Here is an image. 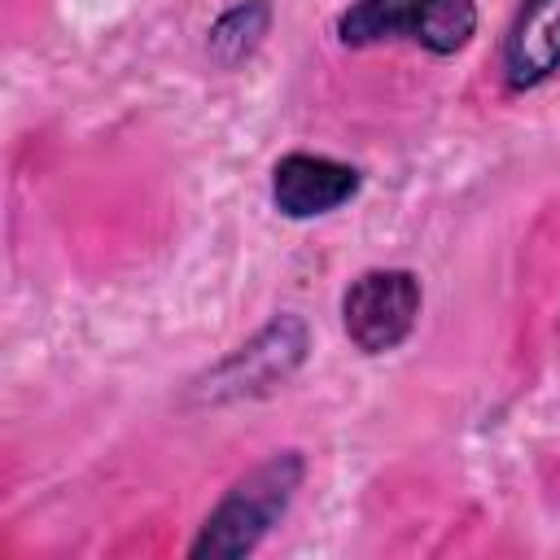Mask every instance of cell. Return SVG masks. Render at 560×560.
<instances>
[{"instance_id":"cell-1","label":"cell","mask_w":560,"mask_h":560,"mask_svg":"<svg viewBox=\"0 0 560 560\" xmlns=\"http://www.w3.org/2000/svg\"><path fill=\"white\" fill-rule=\"evenodd\" d=\"M302 481H306V455L302 451L284 446V451L267 455L245 477H236L228 486V494L210 508V516L201 521L197 538L188 542V556L192 560H241V556H254L267 542V534L284 521V512L293 508Z\"/></svg>"},{"instance_id":"cell-2","label":"cell","mask_w":560,"mask_h":560,"mask_svg":"<svg viewBox=\"0 0 560 560\" xmlns=\"http://www.w3.org/2000/svg\"><path fill=\"white\" fill-rule=\"evenodd\" d=\"M306 354H311V328H306V319L293 315V311H280L245 346H236L219 363H210L188 385V402L228 407V402L267 398V394H276L280 385H289L298 376V368L306 363Z\"/></svg>"},{"instance_id":"cell-3","label":"cell","mask_w":560,"mask_h":560,"mask_svg":"<svg viewBox=\"0 0 560 560\" xmlns=\"http://www.w3.org/2000/svg\"><path fill=\"white\" fill-rule=\"evenodd\" d=\"M477 35L472 0H350L337 13L341 48H376L407 39L433 57H455Z\"/></svg>"},{"instance_id":"cell-4","label":"cell","mask_w":560,"mask_h":560,"mask_svg":"<svg viewBox=\"0 0 560 560\" xmlns=\"http://www.w3.org/2000/svg\"><path fill=\"white\" fill-rule=\"evenodd\" d=\"M424 289L420 276L407 267H372L350 280L341 293V328L359 354H389L398 350L420 324Z\"/></svg>"},{"instance_id":"cell-5","label":"cell","mask_w":560,"mask_h":560,"mask_svg":"<svg viewBox=\"0 0 560 560\" xmlns=\"http://www.w3.org/2000/svg\"><path fill=\"white\" fill-rule=\"evenodd\" d=\"M359 188H363V171L341 158H328V153L293 149V153L276 158V166H271V206L284 219L332 214L346 201H354Z\"/></svg>"},{"instance_id":"cell-6","label":"cell","mask_w":560,"mask_h":560,"mask_svg":"<svg viewBox=\"0 0 560 560\" xmlns=\"http://www.w3.org/2000/svg\"><path fill=\"white\" fill-rule=\"evenodd\" d=\"M499 66L512 92H529L560 70V0H521Z\"/></svg>"},{"instance_id":"cell-7","label":"cell","mask_w":560,"mask_h":560,"mask_svg":"<svg viewBox=\"0 0 560 560\" xmlns=\"http://www.w3.org/2000/svg\"><path fill=\"white\" fill-rule=\"evenodd\" d=\"M271 18H276L271 0H236V4H228V9L210 22V31H206V52H210V61H214L219 70H241V66L262 48V39H267V31H271Z\"/></svg>"}]
</instances>
